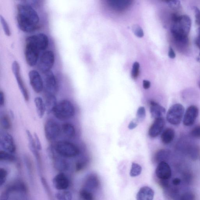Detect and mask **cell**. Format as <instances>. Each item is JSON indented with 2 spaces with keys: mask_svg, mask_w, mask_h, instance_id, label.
I'll use <instances>...</instances> for the list:
<instances>
[{
  "mask_svg": "<svg viewBox=\"0 0 200 200\" xmlns=\"http://www.w3.org/2000/svg\"><path fill=\"white\" fill-rule=\"evenodd\" d=\"M171 33L177 47L182 50L187 48L188 36L190 30L191 20L187 15L173 14L172 16Z\"/></svg>",
  "mask_w": 200,
  "mask_h": 200,
  "instance_id": "cell-1",
  "label": "cell"
},
{
  "mask_svg": "<svg viewBox=\"0 0 200 200\" xmlns=\"http://www.w3.org/2000/svg\"><path fill=\"white\" fill-rule=\"evenodd\" d=\"M17 8V22L20 29L25 33L35 31L40 21L37 11L28 5L18 4Z\"/></svg>",
  "mask_w": 200,
  "mask_h": 200,
  "instance_id": "cell-2",
  "label": "cell"
},
{
  "mask_svg": "<svg viewBox=\"0 0 200 200\" xmlns=\"http://www.w3.org/2000/svg\"><path fill=\"white\" fill-rule=\"evenodd\" d=\"M52 146L56 153L63 158H73L79 155L80 153L78 146L70 141H59Z\"/></svg>",
  "mask_w": 200,
  "mask_h": 200,
  "instance_id": "cell-3",
  "label": "cell"
},
{
  "mask_svg": "<svg viewBox=\"0 0 200 200\" xmlns=\"http://www.w3.org/2000/svg\"><path fill=\"white\" fill-rule=\"evenodd\" d=\"M75 109L73 104L69 100H63L58 102L52 113L57 119L65 121L74 116Z\"/></svg>",
  "mask_w": 200,
  "mask_h": 200,
  "instance_id": "cell-4",
  "label": "cell"
},
{
  "mask_svg": "<svg viewBox=\"0 0 200 200\" xmlns=\"http://www.w3.org/2000/svg\"><path fill=\"white\" fill-rule=\"evenodd\" d=\"M44 131L46 139L48 141H53L59 136L61 131V127L55 120L49 118L44 124Z\"/></svg>",
  "mask_w": 200,
  "mask_h": 200,
  "instance_id": "cell-5",
  "label": "cell"
},
{
  "mask_svg": "<svg viewBox=\"0 0 200 200\" xmlns=\"http://www.w3.org/2000/svg\"><path fill=\"white\" fill-rule=\"evenodd\" d=\"M185 108L181 104L177 103L172 106L167 114V120L169 123L178 125L183 118Z\"/></svg>",
  "mask_w": 200,
  "mask_h": 200,
  "instance_id": "cell-6",
  "label": "cell"
},
{
  "mask_svg": "<svg viewBox=\"0 0 200 200\" xmlns=\"http://www.w3.org/2000/svg\"><path fill=\"white\" fill-rule=\"evenodd\" d=\"M43 80L45 94L56 95L58 90V85L56 78L52 71L44 73Z\"/></svg>",
  "mask_w": 200,
  "mask_h": 200,
  "instance_id": "cell-7",
  "label": "cell"
},
{
  "mask_svg": "<svg viewBox=\"0 0 200 200\" xmlns=\"http://www.w3.org/2000/svg\"><path fill=\"white\" fill-rule=\"evenodd\" d=\"M12 70L16 79L17 80L18 87L21 93L22 94L24 100L26 102L29 100V91L23 80L21 74V70L19 64L17 61H14L12 64Z\"/></svg>",
  "mask_w": 200,
  "mask_h": 200,
  "instance_id": "cell-8",
  "label": "cell"
},
{
  "mask_svg": "<svg viewBox=\"0 0 200 200\" xmlns=\"http://www.w3.org/2000/svg\"><path fill=\"white\" fill-rule=\"evenodd\" d=\"M55 55L51 51H45L41 55L39 62V68L43 73L51 71L55 63Z\"/></svg>",
  "mask_w": 200,
  "mask_h": 200,
  "instance_id": "cell-9",
  "label": "cell"
},
{
  "mask_svg": "<svg viewBox=\"0 0 200 200\" xmlns=\"http://www.w3.org/2000/svg\"><path fill=\"white\" fill-rule=\"evenodd\" d=\"M40 51L33 44L25 42V56L27 64L33 67L36 65Z\"/></svg>",
  "mask_w": 200,
  "mask_h": 200,
  "instance_id": "cell-10",
  "label": "cell"
},
{
  "mask_svg": "<svg viewBox=\"0 0 200 200\" xmlns=\"http://www.w3.org/2000/svg\"><path fill=\"white\" fill-rule=\"evenodd\" d=\"M25 42L33 44L40 51H44L48 48L49 40L45 34L40 33L28 37Z\"/></svg>",
  "mask_w": 200,
  "mask_h": 200,
  "instance_id": "cell-11",
  "label": "cell"
},
{
  "mask_svg": "<svg viewBox=\"0 0 200 200\" xmlns=\"http://www.w3.org/2000/svg\"><path fill=\"white\" fill-rule=\"evenodd\" d=\"M0 145L4 151L15 153L16 151V146L12 136L8 133H1L0 137Z\"/></svg>",
  "mask_w": 200,
  "mask_h": 200,
  "instance_id": "cell-12",
  "label": "cell"
},
{
  "mask_svg": "<svg viewBox=\"0 0 200 200\" xmlns=\"http://www.w3.org/2000/svg\"><path fill=\"white\" fill-rule=\"evenodd\" d=\"M30 83L33 90L37 94H39L44 88L43 80L39 73L35 70H32L29 73Z\"/></svg>",
  "mask_w": 200,
  "mask_h": 200,
  "instance_id": "cell-13",
  "label": "cell"
},
{
  "mask_svg": "<svg viewBox=\"0 0 200 200\" xmlns=\"http://www.w3.org/2000/svg\"><path fill=\"white\" fill-rule=\"evenodd\" d=\"M199 114L198 108L195 105H191L188 107L185 111L183 117V123L186 126L193 125Z\"/></svg>",
  "mask_w": 200,
  "mask_h": 200,
  "instance_id": "cell-14",
  "label": "cell"
},
{
  "mask_svg": "<svg viewBox=\"0 0 200 200\" xmlns=\"http://www.w3.org/2000/svg\"><path fill=\"white\" fill-rule=\"evenodd\" d=\"M157 178L160 180H168L172 176L171 167L165 161L160 163L155 171Z\"/></svg>",
  "mask_w": 200,
  "mask_h": 200,
  "instance_id": "cell-15",
  "label": "cell"
},
{
  "mask_svg": "<svg viewBox=\"0 0 200 200\" xmlns=\"http://www.w3.org/2000/svg\"><path fill=\"white\" fill-rule=\"evenodd\" d=\"M52 183L56 189L59 190H66L70 185L68 177L63 172L57 174L53 179Z\"/></svg>",
  "mask_w": 200,
  "mask_h": 200,
  "instance_id": "cell-16",
  "label": "cell"
},
{
  "mask_svg": "<svg viewBox=\"0 0 200 200\" xmlns=\"http://www.w3.org/2000/svg\"><path fill=\"white\" fill-rule=\"evenodd\" d=\"M165 125V121L163 117L156 118L148 130V134L151 138L158 137L160 134Z\"/></svg>",
  "mask_w": 200,
  "mask_h": 200,
  "instance_id": "cell-17",
  "label": "cell"
},
{
  "mask_svg": "<svg viewBox=\"0 0 200 200\" xmlns=\"http://www.w3.org/2000/svg\"><path fill=\"white\" fill-rule=\"evenodd\" d=\"M101 186V182L98 175L95 174H91L86 178L83 188L91 191L97 190Z\"/></svg>",
  "mask_w": 200,
  "mask_h": 200,
  "instance_id": "cell-18",
  "label": "cell"
},
{
  "mask_svg": "<svg viewBox=\"0 0 200 200\" xmlns=\"http://www.w3.org/2000/svg\"><path fill=\"white\" fill-rule=\"evenodd\" d=\"M150 112L153 118L156 119L163 117V116L165 115L166 112L165 108L154 101H150Z\"/></svg>",
  "mask_w": 200,
  "mask_h": 200,
  "instance_id": "cell-19",
  "label": "cell"
},
{
  "mask_svg": "<svg viewBox=\"0 0 200 200\" xmlns=\"http://www.w3.org/2000/svg\"><path fill=\"white\" fill-rule=\"evenodd\" d=\"M155 193L153 190L149 187H141L137 193V200H153Z\"/></svg>",
  "mask_w": 200,
  "mask_h": 200,
  "instance_id": "cell-20",
  "label": "cell"
},
{
  "mask_svg": "<svg viewBox=\"0 0 200 200\" xmlns=\"http://www.w3.org/2000/svg\"><path fill=\"white\" fill-rule=\"evenodd\" d=\"M45 103L47 113L49 114L52 113L58 102L55 95L45 94Z\"/></svg>",
  "mask_w": 200,
  "mask_h": 200,
  "instance_id": "cell-21",
  "label": "cell"
},
{
  "mask_svg": "<svg viewBox=\"0 0 200 200\" xmlns=\"http://www.w3.org/2000/svg\"><path fill=\"white\" fill-rule=\"evenodd\" d=\"M34 102L38 116L40 118H42L46 112L45 101L40 97H37L34 99Z\"/></svg>",
  "mask_w": 200,
  "mask_h": 200,
  "instance_id": "cell-22",
  "label": "cell"
},
{
  "mask_svg": "<svg viewBox=\"0 0 200 200\" xmlns=\"http://www.w3.org/2000/svg\"><path fill=\"white\" fill-rule=\"evenodd\" d=\"M175 136V132L174 129L171 128H167L161 134V141L164 144H170L173 140Z\"/></svg>",
  "mask_w": 200,
  "mask_h": 200,
  "instance_id": "cell-23",
  "label": "cell"
},
{
  "mask_svg": "<svg viewBox=\"0 0 200 200\" xmlns=\"http://www.w3.org/2000/svg\"><path fill=\"white\" fill-rule=\"evenodd\" d=\"M108 2L110 6L117 11L123 10L131 4V1L128 0L109 1Z\"/></svg>",
  "mask_w": 200,
  "mask_h": 200,
  "instance_id": "cell-24",
  "label": "cell"
},
{
  "mask_svg": "<svg viewBox=\"0 0 200 200\" xmlns=\"http://www.w3.org/2000/svg\"><path fill=\"white\" fill-rule=\"evenodd\" d=\"M61 129L64 135L68 138L72 139L75 137L76 130L74 125L71 123L66 122L63 124Z\"/></svg>",
  "mask_w": 200,
  "mask_h": 200,
  "instance_id": "cell-25",
  "label": "cell"
},
{
  "mask_svg": "<svg viewBox=\"0 0 200 200\" xmlns=\"http://www.w3.org/2000/svg\"><path fill=\"white\" fill-rule=\"evenodd\" d=\"M6 190L9 194L13 192H26L27 188L24 183L21 181H17L10 185Z\"/></svg>",
  "mask_w": 200,
  "mask_h": 200,
  "instance_id": "cell-26",
  "label": "cell"
},
{
  "mask_svg": "<svg viewBox=\"0 0 200 200\" xmlns=\"http://www.w3.org/2000/svg\"><path fill=\"white\" fill-rule=\"evenodd\" d=\"M171 151L168 149H161L156 153L155 160L159 163L162 161H165L171 155Z\"/></svg>",
  "mask_w": 200,
  "mask_h": 200,
  "instance_id": "cell-27",
  "label": "cell"
},
{
  "mask_svg": "<svg viewBox=\"0 0 200 200\" xmlns=\"http://www.w3.org/2000/svg\"><path fill=\"white\" fill-rule=\"evenodd\" d=\"M0 122L3 129L5 130H9L12 128V124L10 118L6 114H2L1 116Z\"/></svg>",
  "mask_w": 200,
  "mask_h": 200,
  "instance_id": "cell-28",
  "label": "cell"
},
{
  "mask_svg": "<svg viewBox=\"0 0 200 200\" xmlns=\"http://www.w3.org/2000/svg\"><path fill=\"white\" fill-rule=\"evenodd\" d=\"M79 196L81 200H95L93 191L83 187L79 191Z\"/></svg>",
  "mask_w": 200,
  "mask_h": 200,
  "instance_id": "cell-29",
  "label": "cell"
},
{
  "mask_svg": "<svg viewBox=\"0 0 200 200\" xmlns=\"http://www.w3.org/2000/svg\"><path fill=\"white\" fill-rule=\"evenodd\" d=\"M16 160V157L13 155L4 150L0 151V160L1 161L13 162Z\"/></svg>",
  "mask_w": 200,
  "mask_h": 200,
  "instance_id": "cell-30",
  "label": "cell"
},
{
  "mask_svg": "<svg viewBox=\"0 0 200 200\" xmlns=\"http://www.w3.org/2000/svg\"><path fill=\"white\" fill-rule=\"evenodd\" d=\"M142 171V168L139 164L133 163L131 165L130 175L132 177L138 176L141 174Z\"/></svg>",
  "mask_w": 200,
  "mask_h": 200,
  "instance_id": "cell-31",
  "label": "cell"
},
{
  "mask_svg": "<svg viewBox=\"0 0 200 200\" xmlns=\"http://www.w3.org/2000/svg\"><path fill=\"white\" fill-rule=\"evenodd\" d=\"M57 200H72V193L69 191H63L58 192L56 194Z\"/></svg>",
  "mask_w": 200,
  "mask_h": 200,
  "instance_id": "cell-32",
  "label": "cell"
},
{
  "mask_svg": "<svg viewBox=\"0 0 200 200\" xmlns=\"http://www.w3.org/2000/svg\"><path fill=\"white\" fill-rule=\"evenodd\" d=\"M145 117L146 111L145 108L143 106L139 107L137 110L136 119L140 123L144 121Z\"/></svg>",
  "mask_w": 200,
  "mask_h": 200,
  "instance_id": "cell-33",
  "label": "cell"
},
{
  "mask_svg": "<svg viewBox=\"0 0 200 200\" xmlns=\"http://www.w3.org/2000/svg\"><path fill=\"white\" fill-rule=\"evenodd\" d=\"M0 19H1V24H2V28L3 29L5 35L8 37L10 36L11 35V31L8 23L6 21L4 17H3L2 15H1V16H0Z\"/></svg>",
  "mask_w": 200,
  "mask_h": 200,
  "instance_id": "cell-34",
  "label": "cell"
},
{
  "mask_svg": "<svg viewBox=\"0 0 200 200\" xmlns=\"http://www.w3.org/2000/svg\"><path fill=\"white\" fill-rule=\"evenodd\" d=\"M132 30L135 35L139 38H142L144 37L143 30L141 27L137 24L133 25L132 26Z\"/></svg>",
  "mask_w": 200,
  "mask_h": 200,
  "instance_id": "cell-35",
  "label": "cell"
},
{
  "mask_svg": "<svg viewBox=\"0 0 200 200\" xmlns=\"http://www.w3.org/2000/svg\"><path fill=\"white\" fill-rule=\"evenodd\" d=\"M140 64L138 62H135L133 65V68L131 75L132 78L136 79L138 77L139 74Z\"/></svg>",
  "mask_w": 200,
  "mask_h": 200,
  "instance_id": "cell-36",
  "label": "cell"
},
{
  "mask_svg": "<svg viewBox=\"0 0 200 200\" xmlns=\"http://www.w3.org/2000/svg\"><path fill=\"white\" fill-rule=\"evenodd\" d=\"M8 174V172L5 168H1L0 169V186H2L5 183Z\"/></svg>",
  "mask_w": 200,
  "mask_h": 200,
  "instance_id": "cell-37",
  "label": "cell"
},
{
  "mask_svg": "<svg viewBox=\"0 0 200 200\" xmlns=\"http://www.w3.org/2000/svg\"><path fill=\"white\" fill-rule=\"evenodd\" d=\"M166 2L168 6L173 9H179L181 6V2L179 1H167Z\"/></svg>",
  "mask_w": 200,
  "mask_h": 200,
  "instance_id": "cell-38",
  "label": "cell"
},
{
  "mask_svg": "<svg viewBox=\"0 0 200 200\" xmlns=\"http://www.w3.org/2000/svg\"><path fill=\"white\" fill-rule=\"evenodd\" d=\"M195 197L194 194L187 192L183 194L179 198V200H195Z\"/></svg>",
  "mask_w": 200,
  "mask_h": 200,
  "instance_id": "cell-39",
  "label": "cell"
},
{
  "mask_svg": "<svg viewBox=\"0 0 200 200\" xmlns=\"http://www.w3.org/2000/svg\"><path fill=\"white\" fill-rule=\"evenodd\" d=\"M191 135L194 138L200 139V125L193 129L191 131Z\"/></svg>",
  "mask_w": 200,
  "mask_h": 200,
  "instance_id": "cell-40",
  "label": "cell"
},
{
  "mask_svg": "<svg viewBox=\"0 0 200 200\" xmlns=\"http://www.w3.org/2000/svg\"><path fill=\"white\" fill-rule=\"evenodd\" d=\"M87 162L84 161H78L75 164V169L77 171H80L83 169L87 165Z\"/></svg>",
  "mask_w": 200,
  "mask_h": 200,
  "instance_id": "cell-41",
  "label": "cell"
},
{
  "mask_svg": "<svg viewBox=\"0 0 200 200\" xmlns=\"http://www.w3.org/2000/svg\"><path fill=\"white\" fill-rule=\"evenodd\" d=\"M33 136L34 139H35V143L37 149L38 151H41L42 150V145H41L39 137L36 133H34Z\"/></svg>",
  "mask_w": 200,
  "mask_h": 200,
  "instance_id": "cell-42",
  "label": "cell"
},
{
  "mask_svg": "<svg viewBox=\"0 0 200 200\" xmlns=\"http://www.w3.org/2000/svg\"><path fill=\"white\" fill-rule=\"evenodd\" d=\"M139 123L137 121V120L134 119L132 120L129 124L128 128L129 129L132 130L136 128L138 126V124Z\"/></svg>",
  "mask_w": 200,
  "mask_h": 200,
  "instance_id": "cell-43",
  "label": "cell"
},
{
  "mask_svg": "<svg viewBox=\"0 0 200 200\" xmlns=\"http://www.w3.org/2000/svg\"><path fill=\"white\" fill-rule=\"evenodd\" d=\"M193 8L194 12H195L196 22L198 24L200 19V11L199 9L196 6H194Z\"/></svg>",
  "mask_w": 200,
  "mask_h": 200,
  "instance_id": "cell-44",
  "label": "cell"
},
{
  "mask_svg": "<svg viewBox=\"0 0 200 200\" xmlns=\"http://www.w3.org/2000/svg\"><path fill=\"white\" fill-rule=\"evenodd\" d=\"M5 103V94L2 90L0 91V105L1 106H4Z\"/></svg>",
  "mask_w": 200,
  "mask_h": 200,
  "instance_id": "cell-45",
  "label": "cell"
},
{
  "mask_svg": "<svg viewBox=\"0 0 200 200\" xmlns=\"http://www.w3.org/2000/svg\"><path fill=\"white\" fill-rule=\"evenodd\" d=\"M9 197V193L8 191L5 190L1 194L0 200H8Z\"/></svg>",
  "mask_w": 200,
  "mask_h": 200,
  "instance_id": "cell-46",
  "label": "cell"
},
{
  "mask_svg": "<svg viewBox=\"0 0 200 200\" xmlns=\"http://www.w3.org/2000/svg\"><path fill=\"white\" fill-rule=\"evenodd\" d=\"M195 44L200 49V28L198 30V35L196 38Z\"/></svg>",
  "mask_w": 200,
  "mask_h": 200,
  "instance_id": "cell-47",
  "label": "cell"
},
{
  "mask_svg": "<svg viewBox=\"0 0 200 200\" xmlns=\"http://www.w3.org/2000/svg\"><path fill=\"white\" fill-rule=\"evenodd\" d=\"M168 56L171 59H174L175 57V54L173 48L170 47L168 51Z\"/></svg>",
  "mask_w": 200,
  "mask_h": 200,
  "instance_id": "cell-48",
  "label": "cell"
},
{
  "mask_svg": "<svg viewBox=\"0 0 200 200\" xmlns=\"http://www.w3.org/2000/svg\"><path fill=\"white\" fill-rule=\"evenodd\" d=\"M143 86L145 90L148 89L151 87V83L149 81L144 80L143 81Z\"/></svg>",
  "mask_w": 200,
  "mask_h": 200,
  "instance_id": "cell-49",
  "label": "cell"
},
{
  "mask_svg": "<svg viewBox=\"0 0 200 200\" xmlns=\"http://www.w3.org/2000/svg\"><path fill=\"white\" fill-rule=\"evenodd\" d=\"M173 185L175 186H178L181 184V180L179 178H175L172 180Z\"/></svg>",
  "mask_w": 200,
  "mask_h": 200,
  "instance_id": "cell-50",
  "label": "cell"
},
{
  "mask_svg": "<svg viewBox=\"0 0 200 200\" xmlns=\"http://www.w3.org/2000/svg\"><path fill=\"white\" fill-rule=\"evenodd\" d=\"M198 60L200 62V54H199V56H198Z\"/></svg>",
  "mask_w": 200,
  "mask_h": 200,
  "instance_id": "cell-51",
  "label": "cell"
},
{
  "mask_svg": "<svg viewBox=\"0 0 200 200\" xmlns=\"http://www.w3.org/2000/svg\"><path fill=\"white\" fill-rule=\"evenodd\" d=\"M198 25H200V19L199 20V21H198Z\"/></svg>",
  "mask_w": 200,
  "mask_h": 200,
  "instance_id": "cell-52",
  "label": "cell"
},
{
  "mask_svg": "<svg viewBox=\"0 0 200 200\" xmlns=\"http://www.w3.org/2000/svg\"></svg>",
  "mask_w": 200,
  "mask_h": 200,
  "instance_id": "cell-53",
  "label": "cell"
}]
</instances>
